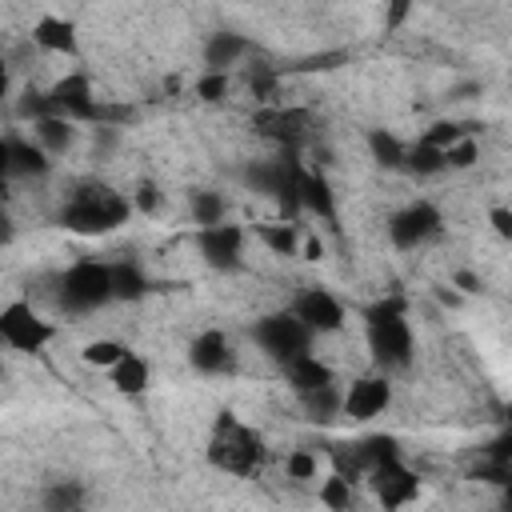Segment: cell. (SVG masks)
Here are the masks:
<instances>
[{"label": "cell", "instance_id": "cell-1", "mask_svg": "<svg viewBox=\"0 0 512 512\" xmlns=\"http://www.w3.org/2000/svg\"><path fill=\"white\" fill-rule=\"evenodd\" d=\"M128 216H132V200L124 192H116L112 184H100V180L76 184L60 208V224L68 232H80V236H108Z\"/></svg>", "mask_w": 512, "mask_h": 512}, {"label": "cell", "instance_id": "cell-2", "mask_svg": "<svg viewBox=\"0 0 512 512\" xmlns=\"http://www.w3.org/2000/svg\"><path fill=\"white\" fill-rule=\"evenodd\" d=\"M364 332H368V352L380 372H404L412 364V328H408L400 296L376 300L364 312Z\"/></svg>", "mask_w": 512, "mask_h": 512}, {"label": "cell", "instance_id": "cell-3", "mask_svg": "<svg viewBox=\"0 0 512 512\" xmlns=\"http://www.w3.org/2000/svg\"><path fill=\"white\" fill-rule=\"evenodd\" d=\"M208 460L232 476H252L264 460V440L252 428H244L232 412H220L212 444H208Z\"/></svg>", "mask_w": 512, "mask_h": 512}, {"label": "cell", "instance_id": "cell-4", "mask_svg": "<svg viewBox=\"0 0 512 512\" xmlns=\"http://www.w3.org/2000/svg\"><path fill=\"white\" fill-rule=\"evenodd\" d=\"M60 304L64 312L80 316V312H96L104 304H112V276L104 260H76L64 268L60 276Z\"/></svg>", "mask_w": 512, "mask_h": 512}, {"label": "cell", "instance_id": "cell-5", "mask_svg": "<svg viewBox=\"0 0 512 512\" xmlns=\"http://www.w3.org/2000/svg\"><path fill=\"white\" fill-rule=\"evenodd\" d=\"M252 340H256V348H260L268 360H276V364H288L292 356H300V352L312 348V332L296 320L292 308H288V312H268V316H260L256 328H252Z\"/></svg>", "mask_w": 512, "mask_h": 512}, {"label": "cell", "instance_id": "cell-6", "mask_svg": "<svg viewBox=\"0 0 512 512\" xmlns=\"http://www.w3.org/2000/svg\"><path fill=\"white\" fill-rule=\"evenodd\" d=\"M48 112L68 116L76 124H112V112L96 100L92 80L84 72H68L48 88Z\"/></svg>", "mask_w": 512, "mask_h": 512}, {"label": "cell", "instance_id": "cell-7", "mask_svg": "<svg viewBox=\"0 0 512 512\" xmlns=\"http://www.w3.org/2000/svg\"><path fill=\"white\" fill-rule=\"evenodd\" d=\"M440 232H444V216L432 200H412L400 212H392V220H388V240L400 252H416V248L440 240Z\"/></svg>", "mask_w": 512, "mask_h": 512}, {"label": "cell", "instance_id": "cell-8", "mask_svg": "<svg viewBox=\"0 0 512 512\" xmlns=\"http://www.w3.org/2000/svg\"><path fill=\"white\" fill-rule=\"evenodd\" d=\"M56 336L52 320H44L28 300H12L0 308V344L12 352H40Z\"/></svg>", "mask_w": 512, "mask_h": 512}, {"label": "cell", "instance_id": "cell-9", "mask_svg": "<svg viewBox=\"0 0 512 512\" xmlns=\"http://www.w3.org/2000/svg\"><path fill=\"white\" fill-rule=\"evenodd\" d=\"M388 408H392V380H388V372L360 376V380H352V384L340 392V416H344V420L364 424V420L384 416Z\"/></svg>", "mask_w": 512, "mask_h": 512}, {"label": "cell", "instance_id": "cell-10", "mask_svg": "<svg viewBox=\"0 0 512 512\" xmlns=\"http://www.w3.org/2000/svg\"><path fill=\"white\" fill-rule=\"evenodd\" d=\"M196 248H200V256H204L208 268L236 272L240 260H244V228L240 224H228V220L204 224V228H196Z\"/></svg>", "mask_w": 512, "mask_h": 512}, {"label": "cell", "instance_id": "cell-11", "mask_svg": "<svg viewBox=\"0 0 512 512\" xmlns=\"http://www.w3.org/2000/svg\"><path fill=\"white\" fill-rule=\"evenodd\" d=\"M292 312H296V320L312 332V336H328V332H340L344 328V320H348V308L340 304V296L336 292H328V288H304L296 300H292Z\"/></svg>", "mask_w": 512, "mask_h": 512}, {"label": "cell", "instance_id": "cell-12", "mask_svg": "<svg viewBox=\"0 0 512 512\" xmlns=\"http://www.w3.org/2000/svg\"><path fill=\"white\" fill-rule=\"evenodd\" d=\"M372 492L384 508H404L408 500H416L420 492V476L412 468H404V460H388V464H376L372 472Z\"/></svg>", "mask_w": 512, "mask_h": 512}, {"label": "cell", "instance_id": "cell-13", "mask_svg": "<svg viewBox=\"0 0 512 512\" xmlns=\"http://www.w3.org/2000/svg\"><path fill=\"white\" fill-rule=\"evenodd\" d=\"M188 364L200 372V376H220V372H232L236 364V352H232V340L220 332V328H204L192 344H188Z\"/></svg>", "mask_w": 512, "mask_h": 512}, {"label": "cell", "instance_id": "cell-14", "mask_svg": "<svg viewBox=\"0 0 512 512\" xmlns=\"http://www.w3.org/2000/svg\"><path fill=\"white\" fill-rule=\"evenodd\" d=\"M32 44L40 52H52V56H76L80 52V36H76V24L64 20V16H40L32 24Z\"/></svg>", "mask_w": 512, "mask_h": 512}, {"label": "cell", "instance_id": "cell-15", "mask_svg": "<svg viewBox=\"0 0 512 512\" xmlns=\"http://www.w3.org/2000/svg\"><path fill=\"white\" fill-rule=\"evenodd\" d=\"M296 208L308 212V216H320L324 224H332V220H336V196H332V184H328L324 176L300 168V176H296Z\"/></svg>", "mask_w": 512, "mask_h": 512}, {"label": "cell", "instance_id": "cell-16", "mask_svg": "<svg viewBox=\"0 0 512 512\" xmlns=\"http://www.w3.org/2000/svg\"><path fill=\"white\" fill-rule=\"evenodd\" d=\"M284 368V380L292 384V392L296 396H304V392H312V388H324V384H332L336 376H332V368L320 360V356H312V352H300V356H292L288 364H280Z\"/></svg>", "mask_w": 512, "mask_h": 512}, {"label": "cell", "instance_id": "cell-17", "mask_svg": "<svg viewBox=\"0 0 512 512\" xmlns=\"http://www.w3.org/2000/svg\"><path fill=\"white\" fill-rule=\"evenodd\" d=\"M108 376H112V388H116L120 396H140V392L152 384L148 360H144L140 352H132V348H124V356L108 368Z\"/></svg>", "mask_w": 512, "mask_h": 512}, {"label": "cell", "instance_id": "cell-18", "mask_svg": "<svg viewBox=\"0 0 512 512\" xmlns=\"http://www.w3.org/2000/svg\"><path fill=\"white\" fill-rule=\"evenodd\" d=\"M32 136H36V144H40L48 156H60V152H68V148L76 144V120L56 116V112L36 116V120H32Z\"/></svg>", "mask_w": 512, "mask_h": 512}, {"label": "cell", "instance_id": "cell-19", "mask_svg": "<svg viewBox=\"0 0 512 512\" xmlns=\"http://www.w3.org/2000/svg\"><path fill=\"white\" fill-rule=\"evenodd\" d=\"M8 148H12V176H16V180H36V176H48L52 156H48V152H44L36 140L8 136Z\"/></svg>", "mask_w": 512, "mask_h": 512}, {"label": "cell", "instance_id": "cell-20", "mask_svg": "<svg viewBox=\"0 0 512 512\" xmlns=\"http://www.w3.org/2000/svg\"><path fill=\"white\" fill-rule=\"evenodd\" d=\"M244 52H248V40L240 32H212L208 44H204V68L208 72H228Z\"/></svg>", "mask_w": 512, "mask_h": 512}, {"label": "cell", "instance_id": "cell-21", "mask_svg": "<svg viewBox=\"0 0 512 512\" xmlns=\"http://www.w3.org/2000/svg\"><path fill=\"white\" fill-rule=\"evenodd\" d=\"M108 276H112V300H140V296H148V276H144V268L136 264V260H116V264H108Z\"/></svg>", "mask_w": 512, "mask_h": 512}, {"label": "cell", "instance_id": "cell-22", "mask_svg": "<svg viewBox=\"0 0 512 512\" xmlns=\"http://www.w3.org/2000/svg\"><path fill=\"white\" fill-rule=\"evenodd\" d=\"M352 456H356V464L364 468V472H372L376 464H388V460H400V444H396V436H364L356 448H352Z\"/></svg>", "mask_w": 512, "mask_h": 512}, {"label": "cell", "instance_id": "cell-23", "mask_svg": "<svg viewBox=\"0 0 512 512\" xmlns=\"http://www.w3.org/2000/svg\"><path fill=\"white\" fill-rule=\"evenodd\" d=\"M188 208H192V224H196V228L228 220V200H224V192H212V188L192 192V196H188Z\"/></svg>", "mask_w": 512, "mask_h": 512}, {"label": "cell", "instance_id": "cell-24", "mask_svg": "<svg viewBox=\"0 0 512 512\" xmlns=\"http://www.w3.org/2000/svg\"><path fill=\"white\" fill-rule=\"evenodd\" d=\"M256 236H260V244H264L268 252H276V256H296V252H300V228H296L292 220L264 224Z\"/></svg>", "mask_w": 512, "mask_h": 512}, {"label": "cell", "instance_id": "cell-25", "mask_svg": "<svg viewBox=\"0 0 512 512\" xmlns=\"http://www.w3.org/2000/svg\"><path fill=\"white\" fill-rule=\"evenodd\" d=\"M404 148L408 144H400L388 128H372L368 132V152H372V160L380 168H404Z\"/></svg>", "mask_w": 512, "mask_h": 512}, {"label": "cell", "instance_id": "cell-26", "mask_svg": "<svg viewBox=\"0 0 512 512\" xmlns=\"http://www.w3.org/2000/svg\"><path fill=\"white\" fill-rule=\"evenodd\" d=\"M300 400H304L308 416H312V420H320V424H328V420H336V416H340V388H336V380H332V384H324V388L304 392Z\"/></svg>", "mask_w": 512, "mask_h": 512}, {"label": "cell", "instance_id": "cell-27", "mask_svg": "<svg viewBox=\"0 0 512 512\" xmlns=\"http://www.w3.org/2000/svg\"><path fill=\"white\" fill-rule=\"evenodd\" d=\"M84 500H88V492H84L80 480H52V484L44 488V508H52V512H72V508H80Z\"/></svg>", "mask_w": 512, "mask_h": 512}, {"label": "cell", "instance_id": "cell-28", "mask_svg": "<svg viewBox=\"0 0 512 512\" xmlns=\"http://www.w3.org/2000/svg\"><path fill=\"white\" fill-rule=\"evenodd\" d=\"M404 168L416 172V176H436V172H444V152L416 140L412 148H404Z\"/></svg>", "mask_w": 512, "mask_h": 512}, {"label": "cell", "instance_id": "cell-29", "mask_svg": "<svg viewBox=\"0 0 512 512\" xmlns=\"http://www.w3.org/2000/svg\"><path fill=\"white\" fill-rule=\"evenodd\" d=\"M120 356H124V344H120V340H108V336L88 340V344L80 348V360H84L88 368H100V372H108Z\"/></svg>", "mask_w": 512, "mask_h": 512}, {"label": "cell", "instance_id": "cell-30", "mask_svg": "<svg viewBox=\"0 0 512 512\" xmlns=\"http://www.w3.org/2000/svg\"><path fill=\"white\" fill-rule=\"evenodd\" d=\"M256 120L264 124V132H276V136H300L308 116H304L300 108H276V112H260Z\"/></svg>", "mask_w": 512, "mask_h": 512}, {"label": "cell", "instance_id": "cell-31", "mask_svg": "<svg viewBox=\"0 0 512 512\" xmlns=\"http://www.w3.org/2000/svg\"><path fill=\"white\" fill-rule=\"evenodd\" d=\"M320 504L332 508V512L352 508V480H344L340 472H332L328 480H320Z\"/></svg>", "mask_w": 512, "mask_h": 512}, {"label": "cell", "instance_id": "cell-32", "mask_svg": "<svg viewBox=\"0 0 512 512\" xmlns=\"http://www.w3.org/2000/svg\"><path fill=\"white\" fill-rule=\"evenodd\" d=\"M480 160V144L464 132V136H456L448 148H444V168H472Z\"/></svg>", "mask_w": 512, "mask_h": 512}, {"label": "cell", "instance_id": "cell-33", "mask_svg": "<svg viewBox=\"0 0 512 512\" xmlns=\"http://www.w3.org/2000/svg\"><path fill=\"white\" fill-rule=\"evenodd\" d=\"M128 200H132V212H144V216H156V212L164 208V192H160L156 180H140V184L128 192Z\"/></svg>", "mask_w": 512, "mask_h": 512}, {"label": "cell", "instance_id": "cell-34", "mask_svg": "<svg viewBox=\"0 0 512 512\" xmlns=\"http://www.w3.org/2000/svg\"><path fill=\"white\" fill-rule=\"evenodd\" d=\"M196 96H200L204 104H220V100L228 96V72H208V68H204V76L196 80Z\"/></svg>", "mask_w": 512, "mask_h": 512}, {"label": "cell", "instance_id": "cell-35", "mask_svg": "<svg viewBox=\"0 0 512 512\" xmlns=\"http://www.w3.org/2000/svg\"><path fill=\"white\" fill-rule=\"evenodd\" d=\"M284 468H288V480H312V476L320 472V460H316L308 448H296V452H288Z\"/></svg>", "mask_w": 512, "mask_h": 512}, {"label": "cell", "instance_id": "cell-36", "mask_svg": "<svg viewBox=\"0 0 512 512\" xmlns=\"http://www.w3.org/2000/svg\"><path fill=\"white\" fill-rule=\"evenodd\" d=\"M464 132H468V128H460V124H452V120H436V124H432V128H428V132H424L420 140L444 152V148H448V144H452L456 136H464Z\"/></svg>", "mask_w": 512, "mask_h": 512}, {"label": "cell", "instance_id": "cell-37", "mask_svg": "<svg viewBox=\"0 0 512 512\" xmlns=\"http://www.w3.org/2000/svg\"><path fill=\"white\" fill-rule=\"evenodd\" d=\"M488 220H492V232H496L500 240H512V212H508L504 204H496V208L488 212Z\"/></svg>", "mask_w": 512, "mask_h": 512}, {"label": "cell", "instance_id": "cell-38", "mask_svg": "<svg viewBox=\"0 0 512 512\" xmlns=\"http://www.w3.org/2000/svg\"><path fill=\"white\" fill-rule=\"evenodd\" d=\"M408 8H412V0H392V4H388L384 24H388V28H400V24H404V16H408Z\"/></svg>", "mask_w": 512, "mask_h": 512}, {"label": "cell", "instance_id": "cell-39", "mask_svg": "<svg viewBox=\"0 0 512 512\" xmlns=\"http://www.w3.org/2000/svg\"><path fill=\"white\" fill-rule=\"evenodd\" d=\"M8 180H12V148H8V136H0V192Z\"/></svg>", "mask_w": 512, "mask_h": 512}, {"label": "cell", "instance_id": "cell-40", "mask_svg": "<svg viewBox=\"0 0 512 512\" xmlns=\"http://www.w3.org/2000/svg\"><path fill=\"white\" fill-rule=\"evenodd\" d=\"M452 284H456L460 292H480V288H484L476 272H456V276H452Z\"/></svg>", "mask_w": 512, "mask_h": 512}, {"label": "cell", "instance_id": "cell-41", "mask_svg": "<svg viewBox=\"0 0 512 512\" xmlns=\"http://www.w3.org/2000/svg\"><path fill=\"white\" fill-rule=\"evenodd\" d=\"M12 236H16V228H12V216L0 208V248H4V244H12Z\"/></svg>", "mask_w": 512, "mask_h": 512}, {"label": "cell", "instance_id": "cell-42", "mask_svg": "<svg viewBox=\"0 0 512 512\" xmlns=\"http://www.w3.org/2000/svg\"><path fill=\"white\" fill-rule=\"evenodd\" d=\"M8 92H12V72H8V64L0 60V108L8 104Z\"/></svg>", "mask_w": 512, "mask_h": 512}, {"label": "cell", "instance_id": "cell-43", "mask_svg": "<svg viewBox=\"0 0 512 512\" xmlns=\"http://www.w3.org/2000/svg\"><path fill=\"white\" fill-rule=\"evenodd\" d=\"M320 252H324L320 240H304V256H308V260H320Z\"/></svg>", "mask_w": 512, "mask_h": 512}]
</instances>
